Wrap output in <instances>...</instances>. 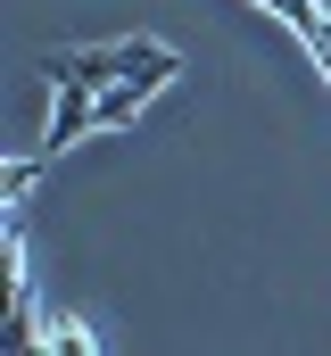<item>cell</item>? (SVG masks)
Masks as SVG:
<instances>
[{
  "label": "cell",
  "mask_w": 331,
  "mask_h": 356,
  "mask_svg": "<svg viewBox=\"0 0 331 356\" xmlns=\"http://www.w3.org/2000/svg\"><path fill=\"white\" fill-rule=\"evenodd\" d=\"M42 75L50 83H83V91H108V83H141L150 99H158L174 75H182V58L166 50V42H75V50H50L42 58Z\"/></svg>",
  "instance_id": "cell-1"
},
{
  "label": "cell",
  "mask_w": 331,
  "mask_h": 356,
  "mask_svg": "<svg viewBox=\"0 0 331 356\" xmlns=\"http://www.w3.org/2000/svg\"><path fill=\"white\" fill-rule=\"evenodd\" d=\"M58 99H50V124H42V149L50 158H67L75 141H91L99 133V91H83V83H50Z\"/></svg>",
  "instance_id": "cell-2"
},
{
  "label": "cell",
  "mask_w": 331,
  "mask_h": 356,
  "mask_svg": "<svg viewBox=\"0 0 331 356\" xmlns=\"http://www.w3.org/2000/svg\"><path fill=\"white\" fill-rule=\"evenodd\" d=\"M42 356H99V340L83 332L67 307H50V315H42Z\"/></svg>",
  "instance_id": "cell-3"
},
{
  "label": "cell",
  "mask_w": 331,
  "mask_h": 356,
  "mask_svg": "<svg viewBox=\"0 0 331 356\" xmlns=\"http://www.w3.org/2000/svg\"><path fill=\"white\" fill-rule=\"evenodd\" d=\"M141 108H150V91H141V83H108V91H99V133H116V124H133Z\"/></svg>",
  "instance_id": "cell-4"
},
{
  "label": "cell",
  "mask_w": 331,
  "mask_h": 356,
  "mask_svg": "<svg viewBox=\"0 0 331 356\" xmlns=\"http://www.w3.org/2000/svg\"><path fill=\"white\" fill-rule=\"evenodd\" d=\"M33 175H42L33 158H8V175H0V191H8V207H17V216H25V199H33Z\"/></svg>",
  "instance_id": "cell-5"
}]
</instances>
